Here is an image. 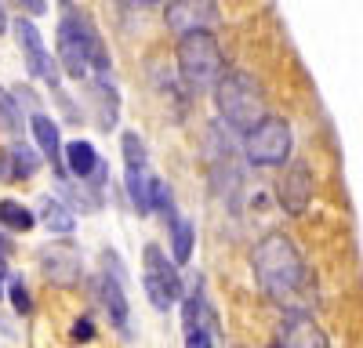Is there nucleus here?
Segmentation results:
<instances>
[{"label": "nucleus", "instance_id": "f257e3e1", "mask_svg": "<svg viewBox=\"0 0 363 348\" xmlns=\"http://www.w3.org/2000/svg\"><path fill=\"white\" fill-rule=\"evenodd\" d=\"M62 18H58V33H55V47H58V73H66L69 80H91L95 76H109L113 58L102 44V33L95 29L91 15L77 11L73 4H62Z\"/></svg>", "mask_w": 363, "mask_h": 348}, {"label": "nucleus", "instance_id": "f03ea898", "mask_svg": "<svg viewBox=\"0 0 363 348\" xmlns=\"http://www.w3.org/2000/svg\"><path fill=\"white\" fill-rule=\"evenodd\" d=\"M251 269H255L258 286L272 301H291L309 283L306 257H301V250L294 247V240L287 232H269V236H262L255 243Z\"/></svg>", "mask_w": 363, "mask_h": 348}, {"label": "nucleus", "instance_id": "7ed1b4c3", "mask_svg": "<svg viewBox=\"0 0 363 348\" xmlns=\"http://www.w3.org/2000/svg\"><path fill=\"white\" fill-rule=\"evenodd\" d=\"M215 105L222 112V120L233 131H244V134L269 116L258 80L251 73H244V69H225L215 80Z\"/></svg>", "mask_w": 363, "mask_h": 348}, {"label": "nucleus", "instance_id": "20e7f679", "mask_svg": "<svg viewBox=\"0 0 363 348\" xmlns=\"http://www.w3.org/2000/svg\"><path fill=\"white\" fill-rule=\"evenodd\" d=\"M174 58H178V73L186 76L189 87H207L225 73V54H222L218 37L211 33V29L182 33L178 47H174Z\"/></svg>", "mask_w": 363, "mask_h": 348}, {"label": "nucleus", "instance_id": "39448f33", "mask_svg": "<svg viewBox=\"0 0 363 348\" xmlns=\"http://www.w3.org/2000/svg\"><path fill=\"white\" fill-rule=\"evenodd\" d=\"M291 124L280 120V116H265L262 124H255L244 134V153L255 167H284L291 156Z\"/></svg>", "mask_w": 363, "mask_h": 348}, {"label": "nucleus", "instance_id": "423d86ee", "mask_svg": "<svg viewBox=\"0 0 363 348\" xmlns=\"http://www.w3.org/2000/svg\"><path fill=\"white\" fill-rule=\"evenodd\" d=\"M142 286L153 308L167 312L174 308V301L182 298V276H178V265L167 261V254L157 247V243H145L142 250Z\"/></svg>", "mask_w": 363, "mask_h": 348}, {"label": "nucleus", "instance_id": "0eeeda50", "mask_svg": "<svg viewBox=\"0 0 363 348\" xmlns=\"http://www.w3.org/2000/svg\"><path fill=\"white\" fill-rule=\"evenodd\" d=\"M37 265H40V272L51 286H62V290H73L84 279V257H80V247L73 240L44 243L37 250Z\"/></svg>", "mask_w": 363, "mask_h": 348}, {"label": "nucleus", "instance_id": "6e6552de", "mask_svg": "<svg viewBox=\"0 0 363 348\" xmlns=\"http://www.w3.org/2000/svg\"><path fill=\"white\" fill-rule=\"evenodd\" d=\"M215 327H218V315L203 298V283L196 279L186 294V305H182V337H186V348H215Z\"/></svg>", "mask_w": 363, "mask_h": 348}, {"label": "nucleus", "instance_id": "1a4fd4ad", "mask_svg": "<svg viewBox=\"0 0 363 348\" xmlns=\"http://www.w3.org/2000/svg\"><path fill=\"white\" fill-rule=\"evenodd\" d=\"M11 29H15V40H18L22 58H26V73H29V76H37V80H48L51 87H62V73H58V62L48 54L44 37H40V29L33 25V18L18 15Z\"/></svg>", "mask_w": 363, "mask_h": 348}, {"label": "nucleus", "instance_id": "9d476101", "mask_svg": "<svg viewBox=\"0 0 363 348\" xmlns=\"http://www.w3.org/2000/svg\"><path fill=\"white\" fill-rule=\"evenodd\" d=\"M95 298L102 305V312L109 315V327H116L124 337H131V308H128V298H124V283H120V276L113 272H99L95 279Z\"/></svg>", "mask_w": 363, "mask_h": 348}, {"label": "nucleus", "instance_id": "9b49d317", "mask_svg": "<svg viewBox=\"0 0 363 348\" xmlns=\"http://www.w3.org/2000/svg\"><path fill=\"white\" fill-rule=\"evenodd\" d=\"M277 196H280V207L287 214H306V207L313 203V170L309 163H291L284 170V178L277 182Z\"/></svg>", "mask_w": 363, "mask_h": 348}, {"label": "nucleus", "instance_id": "f8f14e48", "mask_svg": "<svg viewBox=\"0 0 363 348\" xmlns=\"http://www.w3.org/2000/svg\"><path fill=\"white\" fill-rule=\"evenodd\" d=\"M280 348H330V341L313 315L287 312L280 323Z\"/></svg>", "mask_w": 363, "mask_h": 348}, {"label": "nucleus", "instance_id": "ddd939ff", "mask_svg": "<svg viewBox=\"0 0 363 348\" xmlns=\"http://www.w3.org/2000/svg\"><path fill=\"white\" fill-rule=\"evenodd\" d=\"M87 102H91V116H95L99 131H113L120 120V95L109 83V76H91L87 80Z\"/></svg>", "mask_w": 363, "mask_h": 348}, {"label": "nucleus", "instance_id": "4468645a", "mask_svg": "<svg viewBox=\"0 0 363 348\" xmlns=\"http://www.w3.org/2000/svg\"><path fill=\"white\" fill-rule=\"evenodd\" d=\"M29 127H33V138L40 145V156L51 160L58 182H66V167H62V138H58V124L51 120L48 112H33V120H29Z\"/></svg>", "mask_w": 363, "mask_h": 348}, {"label": "nucleus", "instance_id": "2eb2a0df", "mask_svg": "<svg viewBox=\"0 0 363 348\" xmlns=\"http://www.w3.org/2000/svg\"><path fill=\"white\" fill-rule=\"evenodd\" d=\"M167 25L174 33H193V29H211L218 22V11L215 4H167Z\"/></svg>", "mask_w": 363, "mask_h": 348}, {"label": "nucleus", "instance_id": "dca6fc26", "mask_svg": "<svg viewBox=\"0 0 363 348\" xmlns=\"http://www.w3.org/2000/svg\"><path fill=\"white\" fill-rule=\"evenodd\" d=\"M33 218H40L48 225L51 236H73V228H77L73 207H69V203H62V199H55V196H44L40 199V211Z\"/></svg>", "mask_w": 363, "mask_h": 348}, {"label": "nucleus", "instance_id": "f3484780", "mask_svg": "<svg viewBox=\"0 0 363 348\" xmlns=\"http://www.w3.org/2000/svg\"><path fill=\"white\" fill-rule=\"evenodd\" d=\"M4 153H8V167H11V185L15 182H29L40 170V153L33 149V145H26L22 138H15Z\"/></svg>", "mask_w": 363, "mask_h": 348}, {"label": "nucleus", "instance_id": "a211bd4d", "mask_svg": "<svg viewBox=\"0 0 363 348\" xmlns=\"http://www.w3.org/2000/svg\"><path fill=\"white\" fill-rule=\"evenodd\" d=\"M167 228H171V261H174V265H189L193 240H196V225H193L189 218L171 214V218H167Z\"/></svg>", "mask_w": 363, "mask_h": 348}, {"label": "nucleus", "instance_id": "6ab92c4d", "mask_svg": "<svg viewBox=\"0 0 363 348\" xmlns=\"http://www.w3.org/2000/svg\"><path fill=\"white\" fill-rule=\"evenodd\" d=\"M37 225L33 211L22 207L18 199H0V232H29Z\"/></svg>", "mask_w": 363, "mask_h": 348}, {"label": "nucleus", "instance_id": "aec40b11", "mask_svg": "<svg viewBox=\"0 0 363 348\" xmlns=\"http://www.w3.org/2000/svg\"><path fill=\"white\" fill-rule=\"evenodd\" d=\"M124 189H128V199L138 214H153L149 211V174L145 170H128L124 174Z\"/></svg>", "mask_w": 363, "mask_h": 348}, {"label": "nucleus", "instance_id": "412c9836", "mask_svg": "<svg viewBox=\"0 0 363 348\" xmlns=\"http://www.w3.org/2000/svg\"><path fill=\"white\" fill-rule=\"evenodd\" d=\"M22 109L15 105V98H11V91H4V87H0V131H8V134H22Z\"/></svg>", "mask_w": 363, "mask_h": 348}, {"label": "nucleus", "instance_id": "4be33fe9", "mask_svg": "<svg viewBox=\"0 0 363 348\" xmlns=\"http://www.w3.org/2000/svg\"><path fill=\"white\" fill-rule=\"evenodd\" d=\"M149 211H160L164 218L174 214V196L164 178H149Z\"/></svg>", "mask_w": 363, "mask_h": 348}, {"label": "nucleus", "instance_id": "5701e85b", "mask_svg": "<svg viewBox=\"0 0 363 348\" xmlns=\"http://www.w3.org/2000/svg\"><path fill=\"white\" fill-rule=\"evenodd\" d=\"M120 149H124L128 170H145V141H142L135 131H124V134H120Z\"/></svg>", "mask_w": 363, "mask_h": 348}, {"label": "nucleus", "instance_id": "b1692460", "mask_svg": "<svg viewBox=\"0 0 363 348\" xmlns=\"http://www.w3.org/2000/svg\"><path fill=\"white\" fill-rule=\"evenodd\" d=\"M8 298H11V308H15L18 315H29V312H33V298H29V290H26V279H22V276H11Z\"/></svg>", "mask_w": 363, "mask_h": 348}, {"label": "nucleus", "instance_id": "393cba45", "mask_svg": "<svg viewBox=\"0 0 363 348\" xmlns=\"http://www.w3.org/2000/svg\"><path fill=\"white\" fill-rule=\"evenodd\" d=\"M69 337H73V341H91V337H95V323H91V319H77L73 330H69Z\"/></svg>", "mask_w": 363, "mask_h": 348}, {"label": "nucleus", "instance_id": "a878e982", "mask_svg": "<svg viewBox=\"0 0 363 348\" xmlns=\"http://www.w3.org/2000/svg\"><path fill=\"white\" fill-rule=\"evenodd\" d=\"M18 8L26 11V18H29V15H33V18H37V15H44V11H48L51 4H44V0H26V4H18Z\"/></svg>", "mask_w": 363, "mask_h": 348}, {"label": "nucleus", "instance_id": "bb28decb", "mask_svg": "<svg viewBox=\"0 0 363 348\" xmlns=\"http://www.w3.org/2000/svg\"><path fill=\"white\" fill-rule=\"evenodd\" d=\"M0 185H11V167H8V153L0 149Z\"/></svg>", "mask_w": 363, "mask_h": 348}, {"label": "nucleus", "instance_id": "cd10ccee", "mask_svg": "<svg viewBox=\"0 0 363 348\" xmlns=\"http://www.w3.org/2000/svg\"><path fill=\"white\" fill-rule=\"evenodd\" d=\"M11 250H15V243L8 240V232H0V254H4V257H8Z\"/></svg>", "mask_w": 363, "mask_h": 348}, {"label": "nucleus", "instance_id": "c85d7f7f", "mask_svg": "<svg viewBox=\"0 0 363 348\" xmlns=\"http://www.w3.org/2000/svg\"><path fill=\"white\" fill-rule=\"evenodd\" d=\"M8 29V11H4V4H0V33Z\"/></svg>", "mask_w": 363, "mask_h": 348}, {"label": "nucleus", "instance_id": "c756f323", "mask_svg": "<svg viewBox=\"0 0 363 348\" xmlns=\"http://www.w3.org/2000/svg\"><path fill=\"white\" fill-rule=\"evenodd\" d=\"M4 276H8V257L0 254V279H4Z\"/></svg>", "mask_w": 363, "mask_h": 348}, {"label": "nucleus", "instance_id": "7c9ffc66", "mask_svg": "<svg viewBox=\"0 0 363 348\" xmlns=\"http://www.w3.org/2000/svg\"><path fill=\"white\" fill-rule=\"evenodd\" d=\"M0 298H4V286H0Z\"/></svg>", "mask_w": 363, "mask_h": 348}]
</instances>
